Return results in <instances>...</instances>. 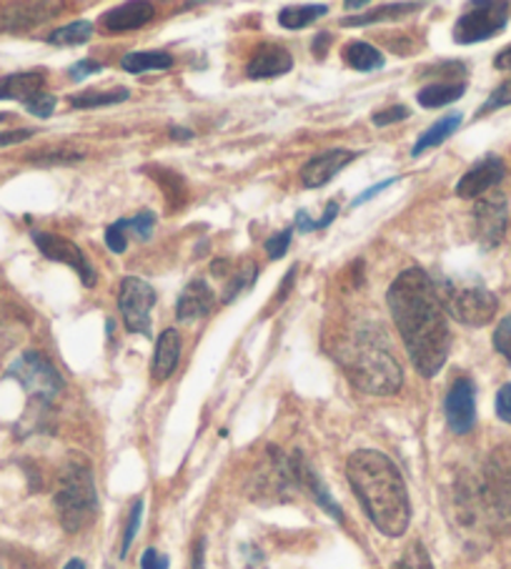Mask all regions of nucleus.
<instances>
[{"label": "nucleus", "mask_w": 511, "mask_h": 569, "mask_svg": "<svg viewBox=\"0 0 511 569\" xmlns=\"http://www.w3.org/2000/svg\"><path fill=\"white\" fill-rule=\"evenodd\" d=\"M387 301L411 365L421 377H437L449 359L451 331L434 279L421 269L399 273L389 287Z\"/></svg>", "instance_id": "obj_1"}, {"label": "nucleus", "mask_w": 511, "mask_h": 569, "mask_svg": "<svg viewBox=\"0 0 511 569\" xmlns=\"http://www.w3.org/2000/svg\"><path fill=\"white\" fill-rule=\"evenodd\" d=\"M347 477L357 492L363 512L381 535L401 537L411 522V505L404 477L387 455L377 449L353 451L347 462Z\"/></svg>", "instance_id": "obj_2"}, {"label": "nucleus", "mask_w": 511, "mask_h": 569, "mask_svg": "<svg viewBox=\"0 0 511 569\" xmlns=\"http://www.w3.org/2000/svg\"><path fill=\"white\" fill-rule=\"evenodd\" d=\"M454 505L461 527L511 535V455L507 449L491 451L477 475L459 479Z\"/></svg>", "instance_id": "obj_3"}, {"label": "nucleus", "mask_w": 511, "mask_h": 569, "mask_svg": "<svg viewBox=\"0 0 511 569\" xmlns=\"http://www.w3.org/2000/svg\"><path fill=\"white\" fill-rule=\"evenodd\" d=\"M341 369L347 371L351 385L373 397L397 395L404 385L399 361L383 347L371 331H357L339 347L337 355Z\"/></svg>", "instance_id": "obj_4"}, {"label": "nucleus", "mask_w": 511, "mask_h": 569, "mask_svg": "<svg viewBox=\"0 0 511 569\" xmlns=\"http://www.w3.org/2000/svg\"><path fill=\"white\" fill-rule=\"evenodd\" d=\"M58 519L66 532H83L98 517V495L91 465L81 457H71L58 475L53 497Z\"/></svg>", "instance_id": "obj_5"}, {"label": "nucleus", "mask_w": 511, "mask_h": 569, "mask_svg": "<svg viewBox=\"0 0 511 569\" xmlns=\"http://www.w3.org/2000/svg\"><path fill=\"white\" fill-rule=\"evenodd\" d=\"M439 299L444 303V311L451 313L457 321L467 327H487L497 317L499 301L487 287L479 281H451L441 279L434 281Z\"/></svg>", "instance_id": "obj_6"}, {"label": "nucleus", "mask_w": 511, "mask_h": 569, "mask_svg": "<svg viewBox=\"0 0 511 569\" xmlns=\"http://www.w3.org/2000/svg\"><path fill=\"white\" fill-rule=\"evenodd\" d=\"M11 377L21 381L28 395L43 401H53L63 389V379L58 375V369L38 351H26L11 367Z\"/></svg>", "instance_id": "obj_7"}, {"label": "nucleus", "mask_w": 511, "mask_h": 569, "mask_svg": "<svg viewBox=\"0 0 511 569\" xmlns=\"http://www.w3.org/2000/svg\"><path fill=\"white\" fill-rule=\"evenodd\" d=\"M509 3H477L454 26V41L461 46L494 38L509 23Z\"/></svg>", "instance_id": "obj_8"}, {"label": "nucleus", "mask_w": 511, "mask_h": 569, "mask_svg": "<svg viewBox=\"0 0 511 569\" xmlns=\"http://www.w3.org/2000/svg\"><path fill=\"white\" fill-rule=\"evenodd\" d=\"M118 307H121V317L128 331L149 337L151 309L156 307V291L151 283L136 277H126L121 281V291H118Z\"/></svg>", "instance_id": "obj_9"}, {"label": "nucleus", "mask_w": 511, "mask_h": 569, "mask_svg": "<svg viewBox=\"0 0 511 569\" xmlns=\"http://www.w3.org/2000/svg\"><path fill=\"white\" fill-rule=\"evenodd\" d=\"M33 241L36 247L41 249V253L46 259L58 261V263H66V267H71L86 287H96V269L91 267V261L86 259V253L76 247L73 241H68L63 237H58V233H48V231H33Z\"/></svg>", "instance_id": "obj_10"}, {"label": "nucleus", "mask_w": 511, "mask_h": 569, "mask_svg": "<svg viewBox=\"0 0 511 569\" xmlns=\"http://www.w3.org/2000/svg\"><path fill=\"white\" fill-rule=\"evenodd\" d=\"M474 231L481 249H494L507 231V199L497 193L481 196L474 206Z\"/></svg>", "instance_id": "obj_11"}, {"label": "nucleus", "mask_w": 511, "mask_h": 569, "mask_svg": "<svg viewBox=\"0 0 511 569\" xmlns=\"http://www.w3.org/2000/svg\"><path fill=\"white\" fill-rule=\"evenodd\" d=\"M447 421L454 435H469L477 425V387L469 377H459L447 395Z\"/></svg>", "instance_id": "obj_12"}, {"label": "nucleus", "mask_w": 511, "mask_h": 569, "mask_svg": "<svg viewBox=\"0 0 511 569\" xmlns=\"http://www.w3.org/2000/svg\"><path fill=\"white\" fill-rule=\"evenodd\" d=\"M504 176V161H501L499 156H487L484 161L471 166V169L461 176V181L457 183V193L461 199H481V196H487L497 183H501Z\"/></svg>", "instance_id": "obj_13"}, {"label": "nucleus", "mask_w": 511, "mask_h": 569, "mask_svg": "<svg viewBox=\"0 0 511 569\" xmlns=\"http://www.w3.org/2000/svg\"><path fill=\"white\" fill-rule=\"evenodd\" d=\"M359 153L347 151V149H337V151H327L313 156V159L301 169V183L307 189H319V186H327L333 176H339L347 166L357 159Z\"/></svg>", "instance_id": "obj_14"}, {"label": "nucleus", "mask_w": 511, "mask_h": 569, "mask_svg": "<svg viewBox=\"0 0 511 569\" xmlns=\"http://www.w3.org/2000/svg\"><path fill=\"white\" fill-rule=\"evenodd\" d=\"M291 66L293 58L287 48L277 43H263L255 48L249 66H246V73H249V78H255V81H263V78H279L289 73Z\"/></svg>", "instance_id": "obj_15"}, {"label": "nucleus", "mask_w": 511, "mask_h": 569, "mask_svg": "<svg viewBox=\"0 0 511 569\" xmlns=\"http://www.w3.org/2000/svg\"><path fill=\"white\" fill-rule=\"evenodd\" d=\"M213 303H216L213 289L203 279H196L183 289L179 307H176V313H179L181 321H196V319L209 317Z\"/></svg>", "instance_id": "obj_16"}, {"label": "nucleus", "mask_w": 511, "mask_h": 569, "mask_svg": "<svg viewBox=\"0 0 511 569\" xmlns=\"http://www.w3.org/2000/svg\"><path fill=\"white\" fill-rule=\"evenodd\" d=\"M46 91V76L43 71H26V73H11L0 78V101H21L28 103L36 96Z\"/></svg>", "instance_id": "obj_17"}, {"label": "nucleus", "mask_w": 511, "mask_h": 569, "mask_svg": "<svg viewBox=\"0 0 511 569\" xmlns=\"http://www.w3.org/2000/svg\"><path fill=\"white\" fill-rule=\"evenodd\" d=\"M153 18V6L151 3H123L118 8H111L103 16V28L108 33H126L136 31V28H143Z\"/></svg>", "instance_id": "obj_18"}, {"label": "nucleus", "mask_w": 511, "mask_h": 569, "mask_svg": "<svg viewBox=\"0 0 511 569\" xmlns=\"http://www.w3.org/2000/svg\"><path fill=\"white\" fill-rule=\"evenodd\" d=\"M179 357H181V337L176 329H166L159 341H156V355H153V379L166 381L169 379L176 367H179Z\"/></svg>", "instance_id": "obj_19"}, {"label": "nucleus", "mask_w": 511, "mask_h": 569, "mask_svg": "<svg viewBox=\"0 0 511 569\" xmlns=\"http://www.w3.org/2000/svg\"><path fill=\"white\" fill-rule=\"evenodd\" d=\"M53 6H18L0 11V33H18L28 31V28L46 21L48 16H53Z\"/></svg>", "instance_id": "obj_20"}, {"label": "nucleus", "mask_w": 511, "mask_h": 569, "mask_svg": "<svg viewBox=\"0 0 511 569\" xmlns=\"http://www.w3.org/2000/svg\"><path fill=\"white\" fill-rule=\"evenodd\" d=\"M459 126H461V113L444 116V119L437 121L431 129H427V133H421V139L414 143V149H411V156H421L429 149H437V146L444 143L451 133H457Z\"/></svg>", "instance_id": "obj_21"}, {"label": "nucleus", "mask_w": 511, "mask_h": 569, "mask_svg": "<svg viewBox=\"0 0 511 569\" xmlns=\"http://www.w3.org/2000/svg\"><path fill=\"white\" fill-rule=\"evenodd\" d=\"M467 91V83H457V81H444V83H431L427 88H421L417 93V101L424 108H439V106H449L459 101Z\"/></svg>", "instance_id": "obj_22"}, {"label": "nucleus", "mask_w": 511, "mask_h": 569, "mask_svg": "<svg viewBox=\"0 0 511 569\" xmlns=\"http://www.w3.org/2000/svg\"><path fill=\"white\" fill-rule=\"evenodd\" d=\"M343 61H347L353 71L369 73V71H377V68L383 66V56L369 43L353 41L343 48Z\"/></svg>", "instance_id": "obj_23"}, {"label": "nucleus", "mask_w": 511, "mask_h": 569, "mask_svg": "<svg viewBox=\"0 0 511 569\" xmlns=\"http://www.w3.org/2000/svg\"><path fill=\"white\" fill-rule=\"evenodd\" d=\"M121 66L128 73L166 71V68L173 66V58L166 51H136V53H128L121 61Z\"/></svg>", "instance_id": "obj_24"}, {"label": "nucleus", "mask_w": 511, "mask_h": 569, "mask_svg": "<svg viewBox=\"0 0 511 569\" xmlns=\"http://www.w3.org/2000/svg\"><path fill=\"white\" fill-rule=\"evenodd\" d=\"M417 3H391V6H381L377 11H371L367 16H353V18H343V26H371V23H381V21H397V18L407 16L411 11H417Z\"/></svg>", "instance_id": "obj_25"}, {"label": "nucleus", "mask_w": 511, "mask_h": 569, "mask_svg": "<svg viewBox=\"0 0 511 569\" xmlns=\"http://www.w3.org/2000/svg\"><path fill=\"white\" fill-rule=\"evenodd\" d=\"M327 6H297V8H283L279 13V23L289 31H299V28H307L313 21L327 16Z\"/></svg>", "instance_id": "obj_26"}, {"label": "nucleus", "mask_w": 511, "mask_h": 569, "mask_svg": "<svg viewBox=\"0 0 511 569\" xmlns=\"http://www.w3.org/2000/svg\"><path fill=\"white\" fill-rule=\"evenodd\" d=\"M93 36V23L91 21H73L63 28H58L51 36H48V43L53 46H81L91 41Z\"/></svg>", "instance_id": "obj_27"}, {"label": "nucleus", "mask_w": 511, "mask_h": 569, "mask_svg": "<svg viewBox=\"0 0 511 569\" xmlns=\"http://www.w3.org/2000/svg\"><path fill=\"white\" fill-rule=\"evenodd\" d=\"M128 88H116V91H86L71 98V106L76 108H98V106H113L128 101Z\"/></svg>", "instance_id": "obj_28"}, {"label": "nucleus", "mask_w": 511, "mask_h": 569, "mask_svg": "<svg viewBox=\"0 0 511 569\" xmlns=\"http://www.w3.org/2000/svg\"><path fill=\"white\" fill-rule=\"evenodd\" d=\"M389 569H434V565H431V557L424 549V545L411 542Z\"/></svg>", "instance_id": "obj_29"}, {"label": "nucleus", "mask_w": 511, "mask_h": 569, "mask_svg": "<svg viewBox=\"0 0 511 569\" xmlns=\"http://www.w3.org/2000/svg\"><path fill=\"white\" fill-rule=\"evenodd\" d=\"M233 277H231V281H229V287H226V297H223V301H231L233 297H239V293L243 291V289H249L251 283H253V279H255V267L251 261H246L241 269H236V271H231Z\"/></svg>", "instance_id": "obj_30"}, {"label": "nucleus", "mask_w": 511, "mask_h": 569, "mask_svg": "<svg viewBox=\"0 0 511 569\" xmlns=\"http://www.w3.org/2000/svg\"><path fill=\"white\" fill-rule=\"evenodd\" d=\"M494 349L507 359V365L511 367V313L507 319H501V323L494 331Z\"/></svg>", "instance_id": "obj_31"}, {"label": "nucleus", "mask_w": 511, "mask_h": 569, "mask_svg": "<svg viewBox=\"0 0 511 569\" xmlns=\"http://www.w3.org/2000/svg\"><path fill=\"white\" fill-rule=\"evenodd\" d=\"M126 231H128L126 219L116 221L113 226H108V229H106V243L113 253H123L128 249V233Z\"/></svg>", "instance_id": "obj_32"}, {"label": "nucleus", "mask_w": 511, "mask_h": 569, "mask_svg": "<svg viewBox=\"0 0 511 569\" xmlns=\"http://www.w3.org/2000/svg\"><path fill=\"white\" fill-rule=\"evenodd\" d=\"M153 223H156V213H151V211H141V213H136V219H126L128 229L139 233L141 241H149L151 239Z\"/></svg>", "instance_id": "obj_33"}, {"label": "nucleus", "mask_w": 511, "mask_h": 569, "mask_svg": "<svg viewBox=\"0 0 511 569\" xmlns=\"http://www.w3.org/2000/svg\"><path fill=\"white\" fill-rule=\"evenodd\" d=\"M141 515H143V502L139 499V502L133 505L131 509V517H128V525H126V535H123V547H121V555L126 557L128 549H131L133 539H136V532H139V525H141Z\"/></svg>", "instance_id": "obj_34"}, {"label": "nucleus", "mask_w": 511, "mask_h": 569, "mask_svg": "<svg viewBox=\"0 0 511 569\" xmlns=\"http://www.w3.org/2000/svg\"><path fill=\"white\" fill-rule=\"evenodd\" d=\"M504 106H511V81H507V83H501L494 93L489 96V101L481 106V111H479V116H484V113H489V111H494V108H504Z\"/></svg>", "instance_id": "obj_35"}, {"label": "nucleus", "mask_w": 511, "mask_h": 569, "mask_svg": "<svg viewBox=\"0 0 511 569\" xmlns=\"http://www.w3.org/2000/svg\"><path fill=\"white\" fill-rule=\"evenodd\" d=\"M26 108H28V111H31L33 116H38V119H48V116H51V113L56 111V96L43 91L41 96H36L33 101H28Z\"/></svg>", "instance_id": "obj_36"}, {"label": "nucleus", "mask_w": 511, "mask_h": 569, "mask_svg": "<svg viewBox=\"0 0 511 569\" xmlns=\"http://www.w3.org/2000/svg\"><path fill=\"white\" fill-rule=\"evenodd\" d=\"M409 119V108L407 106H391V108H383V111L373 113V123L377 126H391V123H399V121H407Z\"/></svg>", "instance_id": "obj_37"}, {"label": "nucleus", "mask_w": 511, "mask_h": 569, "mask_svg": "<svg viewBox=\"0 0 511 569\" xmlns=\"http://www.w3.org/2000/svg\"><path fill=\"white\" fill-rule=\"evenodd\" d=\"M291 237H293L291 229L279 231L277 237H271V239L267 241V253H269V257H271V259L287 257V251H289V247H291Z\"/></svg>", "instance_id": "obj_38"}, {"label": "nucleus", "mask_w": 511, "mask_h": 569, "mask_svg": "<svg viewBox=\"0 0 511 569\" xmlns=\"http://www.w3.org/2000/svg\"><path fill=\"white\" fill-rule=\"evenodd\" d=\"M497 417L511 425V385H504L497 395Z\"/></svg>", "instance_id": "obj_39"}, {"label": "nucleus", "mask_w": 511, "mask_h": 569, "mask_svg": "<svg viewBox=\"0 0 511 569\" xmlns=\"http://www.w3.org/2000/svg\"><path fill=\"white\" fill-rule=\"evenodd\" d=\"M98 71H101V63H96V61H78L71 68V78H73V81H83V78H88L91 73H98Z\"/></svg>", "instance_id": "obj_40"}, {"label": "nucleus", "mask_w": 511, "mask_h": 569, "mask_svg": "<svg viewBox=\"0 0 511 569\" xmlns=\"http://www.w3.org/2000/svg\"><path fill=\"white\" fill-rule=\"evenodd\" d=\"M141 569H169V559L156 552V549H149L141 559Z\"/></svg>", "instance_id": "obj_41"}, {"label": "nucleus", "mask_w": 511, "mask_h": 569, "mask_svg": "<svg viewBox=\"0 0 511 569\" xmlns=\"http://www.w3.org/2000/svg\"><path fill=\"white\" fill-rule=\"evenodd\" d=\"M391 183H397V179H387V181H381V183H377V186H371V189H367L363 191L361 196H357V199H353V209H357V206H361V203H367V201H371L373 196H377L379 191H383V189H389Z\"/></svg>", "instance_id": "obj_42"}, {"label": "nucleus", "mask_w": 511, "mask_h": 569, "mask_svg": "<svg viewBox=\"0 0 511 569\" xmlns=\"http://www.w3.org/2000/svg\"><path fill=\"white\" fill-rule=\"evenodd\" d=\"M33 136V131L31 129H21V131H6V133H0V146H16V143H21V141H28Z\"/></svg>", "instance_id": "obj_43"}, {"label": "nucleus", "mask_w": 511, "mask_h": 569, "mask_svg": "<svg viewBox=\"0 0 511 569\" xmlns=\"http://www.w3.org/2000/svg\"><path fill=\"white\" fill-rule=\"evenodd\" d=\"M494 66L499 68V71L511 73V46L504 48V51H501V53L494 58Z\"/></svg>", "instance_id": "obj_44"}, {"label": "nucleus", "mask_w": 511, "mask_h": 569, "mask_svg": "<svg viewBox=\"0 0 511 569\" xmlns=\"http://www.w3.org/2000/svg\"><path fill=\"white\" fill-rule=\"evenodd\" d=\"M313 229H317V221H311L307 211H299L297 213V231H313Z\"/></svg>", "instance_id": "obj_45"}, {"label": "nucleus", "mask_w": 511, "mask_h": 569, "mask_svg": "<svg viewBox=\"0 0 511 569\" xmlns=\"http://www.w3.org/2000/svg\"><path fill=\"white\" fill-rule=\"evenodd\" d=\"M331 41V36L329 33H321L317 41H313V53H319V56H323V48H327V43Z\"/></svg>", "instance_id": "obj_46"}, {"label": "nucleus", "mask_w": 511, "mask_h": 569, "mask_svg": "<svg viewBox=\"0 0 511 569\" xmlns=\"http://www.w3.org/2000/svg\"><path fill=\"white\" fill-rule=\"evenodd\" d=\"M193 569H203V542H199L193 552Z\"/></svg>", "instance_id": "obj_47"}, {"label": "nucleus", "mask_w": 511, "mask_h": 569, "mask_svg": "<svg viewBox=\"0 0 511 569\" xmlns=\"http://www.w3.org/2000/svg\"><path fill=\"white\" fill-rule=\"evenodd\" d=\"M63 569H86V565L81 562V559H71V562H68Z\"/></svg>", "instance_id": "obj_48"}, {"label": "nucleus", "mask_w": 511, "mask_h": 569, "mask_svg": "<svg viewBox=\"0 0 511 569\" xmlns=\"http://www.w3.org/2000/svg\"><path fill=\"white\" fill-rule=\"evenodd\" d=\"M176 136H179V139H191V131H186V129H173V139Z\"/></svg>", "instance_id": "obj_49"}, {"label": "nucleus", "mask_w": 511, "mask_h": 569, "mask_svg": "<svg viewBox=\"0 0 511 569\" xmlns=\"http://www.w3.org/2000/svg\"><path fill=\"white\" fill-rule=\"evenodd\" d=\"M361 6H363V0H357V3H353V0H349V3H347L349 11H353V8H361Z\"/></svg>", "instance_id": "obj_50"}, {"label": "nucleus", "mask_w": 511, "mask_h": 569, "mask_svg": "<svg viewBox=\"0 0 511 569\" xmlns=\"http://www.w3.org/2000/svg\"><path fill=\"white\" fill-rule=\"evenodd\" d=\"M0 121H6V113H0Z\"/></svg>", "instance_id": "obj_51"}]
</instances>
